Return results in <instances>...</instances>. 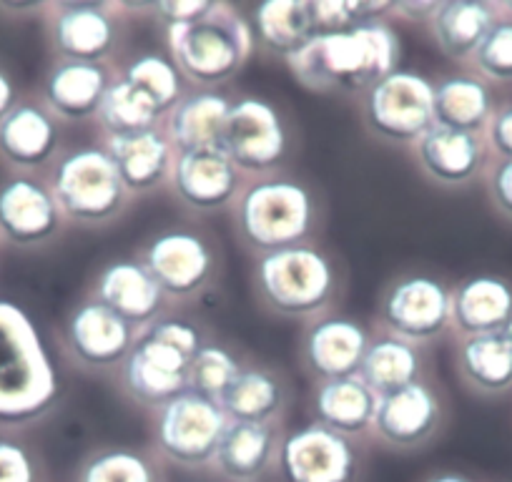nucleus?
I'll return each instance as SVG.
<instances>
[{"mask_svg": "<svg viewBox=\"0 0 512 482\" xmlns=\"http://www.w3.org/2000/svg\"><path fill=\"white\" fill-rule=\"evenodd\" d=\"M437 3H392V11L407 13V18H430Z\"/></svg>", "mask_w": 512, "mask_h": 482, "instance_id": "a18cd8bd", "label": "nucleus"}, {"mask_svg": "<svg viewBox=\"0 0 512 482\" xmlns=\"http://www.w3.org/2000/svg\"><path fill=\"white\" fill-rule=\"evenodd\" d=\"M254 279L262 302L282 317L319 314L332 302L337 289L332 262L312 244L262 254Z\"/></svg>", "mask_w": 512, "mask_h": 482, "instance_id": "0eeeda50", "label": "nucleus"}, {"mask_svg": "<svg viewBox=\"0 0 512 482\" xmlns=\"http://www.w3.org/2000/svg\"><path fill=\"white\" fill-rule=\"evenodd\" d=\"M18 106V88L13 78L0 68V121Z\"/></svg>", "mask_w": 512, "mask_h": 482, "instance_id": "c03bdc74", "label": "nucleus"}, {"mask_svg": "<svg viewBox=\"0 0 512 482\" xmlns=\"http://www.w3.org/2000/svg\"><path fill=\"white\" fill-rule=\"evenodd\" d=\"M440 400L425 382L379 395L372 430L384 445L395 450H415L435 435L440 425Z\"/></svg>", "mask_w": 512, "mask_h": 482, "instance_id": "a211bd4d", "label": "nucleus"}, {"mask_svg": "<svg viewBox=\"0 0 512 482\" xmlns=\"http://www.w3.org/2000/svg\"><path fill=\"white\" fill-rule=\"evenodd\" d=\"M63 214L51 189L33 176L18 174L0 184V241L16 249L43 247L56 239Z\"/></svg>", "mask_w": 512, "mask_h": 482, "instance_id": "ddd939ff", "label": "nucleus"}, {"mask_svg": "<svg viewBox=\"0 0 512 482\" xmlns=\"http://www.w3.org/2000/svg\"><path fill=\"white\" fill-rule=\"evenodd\" d=\"M231 101L219 91L189 93L181 98L166 118V136L176 151L221 149Z\"/></svg>", "mask_w": 512, "mask_h": 482, "instance_id": "393cba45", "label": "nucleus"}, {"mask_svg": "<svg viewBox=\"0 0 512 482\" xmlns=\"http://www.w3.org/2000/svg\"><path fill=\"white\" fill-rule=\"evenodd\" d=\"M379 317L392 337L412 344L430 342L452 324V292L427 274L400 277L382 294Z\"/></svg>", "mask_w": 512, "mask_h": 482, "instance_id": "9d476101", "label": "nucleus"}, {"mask_svg": "<svg viewBox=\"0 0 512 482\" xmlns=\"http://www.w3.org/2000/svg\"><path fill=\"white\" fill-rule=\"evenodd\" d=\"M369 334L357 319L324 317L307 329L302 342V359L309 375L319 382L357 377Z\"/></svg>", "mask_w": 512, "mask_h": 482, "instance_id": "6ab92c4d", "label": "nucleus"}, {"mask_svg": "<svg viewBox=\"0 0 512 482\" xmlns=\"http://www.w3.org/2000/svg\"><path fill=\"white\" fill-rule=\"evenodd\" d=\"M490 113V91L477 78L447 76L435 86V126L477 134Z\"/></svg>", "mask_w": 512, "mask_h": 482, "instance_id": "473e14b6", "label": "nucleus"}, {"mask_svg": "<svg viewBox=\"0 0 512 482\" xmlns=\"http://www.w3.org/2000/svg\"><path fill=\"white\" fill-rule=\"evenodd\" d=\"M96 118L101 121L106 136H123L159 126L161 113L131 83H126L123 78H113L101 106H98Z\"/></svg>", "mask_w": 512, "mask_h": 482, "instance_id": "c9c22d12", "label": "nucleus"}, {"mask_svg": "<svg viewBox=\"0 0 512 482\" xmlns=\"http://www.w3.org/2000/svg\"><path fill=\"white\" fill-rule=\"evenodd\" d=\"M48 189L63 219L86 226L118 219L131 196L103 146H83L63 154L53 164Z\"/></svg>", "mask_w": 512, "mask_h": 482, "instance_id": "423d86ee", "label": "nucleus"}, {"mask_svg": "<svg viewBox=\"0 0 512 482\" xmlns=\"http://www.w3.org/2000/svg\"><path fill=\"white\" fill-rule=\"evenodd\" d=\"M111 83V73L101 63L58 61L46 73L43 101L53 118L83 121V118L96 116Z\"/></svg>", "mask_w": 512, "mask_h": 482, "instance_id": "5701e85b", "label": "nucleus"}, {"mask_svg": "<svg viewBox=\"0 0 512 482\" xmlns=\"http://www.w3.org/2000/svg\"><path fill=\"white\" fill-rule=\"evenodd\" d=\"M512 317V289L497 277H470L452 292V324L465 337L497 332Z\"/></svg>", "mask_w": 512, "mask_h": 482, "instance_id": "bb28decb", "label": "nucleus"}, {"mask_svg": "<svg viewBox=\"0 0 512 482\" xmlns=\"http://www.w3.org/2000/svg\"><path fill=\"white\" fill-rule=\"evenodd\" d=\"M397 61L400 38L382 21L314 36L302 51L287 58L297 81L319 93H367L397 71Z\"/></svg>", "mask_w": 512, "mask_h": 482, "instance_id": "f257e3e1", "label": "nucleus"}, {"mask_svg": "<svg viewBox=\"0 0 512 482\" xmlns=\"http://www.w3.org/2000/svg\"><path fill=\"white\" fill-rule=\"evenodd\" d=\"M314 199L299 181L287 176L256 179L236 196L234 221L251 252L269 254L304 244L314 229Z\"/></svg>", "mask_w": 512, "mask_h": 482, "instance_id": "20e7f679", "label": "nucleus"}, {"mask_svg": "<svg viewBox=\"0 0 512 482\" xmlns=\"http://www.w3.org/2000/svg\"><path fill=\"white\" fill-rule=\"evenodd\" d=\"M93 299L126 319L128 324H134L141 332L159 319L166 294L161 292L144 264L134 262V259H118L96 277Z\"/></svg>", "mask_w": 512, "mask_h": 482, "instance_id": "aec40b11", "label": "nucleus"}, {"mask_svg": "<svg viewBox=\"0 0 512 482\" xmlns=\"http://www.w3.org/2000/svg\"><path fill=\"white\" fill-rule=\"evenodd\" d=\"M251 23H254V28H251V33L256 36L254 41H259L269 53L282 58H292L317 36L307 0H264V3H256Z\"/></svg>", "mask_w": 512, "mask_h": 482, "instance_id": "c85d7f7f", "label": "nucleus"}, {"mask_svg": "<svg viewBox=\"0 0 512 482\" xmlns=\"http://www.w3.org/2000/svg\"><path fill=\"white\" fill-rule=\"evenodd\" d=\"M420 372L422 357L417 344L382 334V337L369 339L362 367H359V380L379 397L420 382Z\"/></svg>", "mask_w": 512, "mask_h": 482, "instance_id": "c756f323", "label": "nucleus"}, {"mask_svg": "<svg viewBox=\"0 0 512 482\" xmlns=\"http://www.w3.org/2000/svg\"><path fill=\"white\" fill-rule=\"evenodd\" d=\"M427 482H472V480H467V477H462V475H435L432 477V480H427Z\"/></svg>", "mask_w": 512, "mask_h": 482, "instance_id": "de8ad7c7", "label": "nucleus"}, {"mask_svg": "<svg viewBox=\"0 0 512 482\" xmlns=\"http://www.w3.org/2000/svg\"><path fill=\"white\" fill-rule=\"evenodd\" d=\"M48 36L63 61L101 63L118 43L116 6L111 3H48Z\"/></svg>", "mask_w": 512, "mask_h": 482, "instance_id": "2eb2a0df", "label": "nucleus"}, {"mask_svg": "<svg viewBox=\"0 0 512 482\" xmlns=\"http://www.w3.org/2000/svg\"><path fill=\"white\" fill-rule=\"evenodd\" d=\"M73 482H166L156 455L134 447H106L81 462Z\"/></svg>", "mask_w": 512, "mask_h": 482, "instance_id": "f704fd0d", "label": "nucleus"}, {"mask_svg": "<svg viewBox=\"0 0 512 482\" xmlns=\"http://www.w3.org/2000/svg\"><path fill=\"white\" fill-rule=\"evenodd\" d=\"M279 435L272 422H229L214 465L231 482H256L277 462Z\"/></svg>", "mask_w": 512, "mask_h": 482, "instance_id": "b1692460", "label": "nucleus"}, {"mask_svg": "<svg viewBox=\"0 0 512 482\" xmlns=\"http://www.w3.org/2000/svg\"><path fill=\"white\" fill-rule=\"evenodd\" d=\"M477 71L495 81H512V23H495L477 51L472 53Z\"/></svg>", "mask_w": 512, "mask_h": 482, "instance_id": "58836bf2", "label": "nucleus"}, {"mask_svg": "<svg viewBox=\"0 0 512 482\" xmlns=\"http://www.w3.org/2000/svg\"><path fill=\"white\" fill-rule=\"evenodd\" d=\"M415 149L420 169L442 186L467 184L482 164V141L467 131L432 126Z\"/></svg>", "mask_w": 512, "mask_h": 482, "instance_id": "a878e982", "label": "nucleus"}, {"mask_svg": "<svg viewBox=\"0 0 512 482\" xmlns=\"http://www.w3.org/2000/svg\"><path fill=\"white\" fill-rule=\"evenodd\" d=\"M123 81L131 83L141 96L149 98L161 116H169L171 108L184 98L181 88V73L174 61L159 53H144L134 58L123 71Z\"/></svg>", "mask_w": 512, "mask_h": 482, "instance_id": "e433bc0d", "label": "nucleus"}, {"mask_svg": "<svg viewBox=\"0 0 512 482\" xmlns=\"http://www.w3.org/2000/svg\"><path fill=\"white\" fill-rule=\"evenodd\" d=\"M51 352L26 309L0 299V425L41 420L58 400Z\"/></svg>", "mask_w": 512, "mask_h": 482, "instance_id": "f03ea898", "label": "nucleus"}, {"mask_svg": "<svg viewBox=\"0 0 512 482\" xmlns=\"http://www.w3.org/2000/svg\"><path fill=\"white\" fill-rule=\"evenodd\" d=\"M430 23L440 51L462 61L477 51L482 38L495 26V16L492 8L480 0H447L437 3Z\"/></svg>", "mask_w": 512, "mask_h": 482, "instance_id": "7c9ffc66", "label": "nucleus"}, {"mask_svg": "<svg viewBox=\"0 0 512 482\" xmlns=\"http://www.w3.org/2000/svg\"><path fill=\"white\" fill-rule=\"evenodd\" d=\"M58 154V126L46 106L18 101V106L0 121V159L11 169L31 174L41 171Z\"/></svg>", "mask_w": 512, "mask_h": 482, "instance_id": "412c9836", "label": "nucleus"}, {"mask_svg": "<svg viewBox=\"0 0 512 482\" xmlns=\"http://www.w3.org/2000/svg\"><path fill=\"white\" fill-rule=\"evenodd\" d=\"M277 465L284 482H357L359 452L352 437L312 422L282 437Z\"/></svg>", "mask_w": 512, "mask_h": 482, "instance_id": "f8f14e48", "label": "nucleus"}, {"mask_svg": "<svg viewBox=\"0 0 512 482\" xmlns=\"http://www.w3.org/2000/svg\"><path fill=\"white\" fill-rule=\"evenodd\" d=\"M284 387L269 370L249 367L236 375L219 400L231 422H272L282 410Z\"/></svg>", "mask_w": 512, "mask_h": 482, "instance_id": "72a5a7b5", "label": "nucleus"}, {"mask_svg": "<svg viewBox=\"0 0 512 482\" xmlns=\"http://www.w3.org/2000/svg\"><path fill=\"white\" fill-rule=\"evenodd\" d=\"M103 149L111 156L128 194H146L171 179L176 149L159 126L136 134L108 136Z\"/></svg>", "mask_w": 512, "mask_h": 482, "instance_id": "4be33fe9", "label": "nucleus"}, {"mask_svg": "<svg viewBox=\"0 0 512 482\" xmlns=\"http://www.w3.org/2000/svg\"><path fill=\"white\" fill-rule=\"evenodd\" d=\"M219 402L186 390L156 410L154 445L164 460L186 470L214 465L216 450L229 427Z\"/></svg>", "mask_w": 512, "mask_h": 482, "instance_id": "6e6552de", "label": "nucleus"}, {"mask_svg": "<svg viewBox=\"0 0 512 482\" xmlns=\"http://www.w3.org/2000/svg\"><path fill=\"white\" fill-rule=\"evenodd\" d=\"M169 53L181 78L211 91L244 68L254 51V33L244 18L236 16L226 3H219L211 16L191 26L171 28Z\"/></svg>", "mask_w": 512, "mask_h": 482, "instance_id": "39448f33", "label": "nucleus"}, {"mask_svg": "<svg viewBox=\"0 0 512 482\" xmlns=\"http://www.w3.org/2000/svg\"><path fill=\"white\" fill-rule=\"evenodd\" d=\"M239 372L241 367L234 359V354L226 352L224 347H216V344H204L196 352V357L191 359L189 390L219 402Z\"/></svg>", "mask_w": 512, "mask_h": 482, "instance_id": "4c0bfd02", "label": "nucleus"}, {"mask_svg": "<svg viewBox=\"0 0 512 482\" xmlns=\"http://www.w3.org/2000/svg\"><path fill=\"white\" fill-rule=\"evenodd\" d=\"M151 11H154L156 21L171 31V28L191 26V23L204 21L206 16L219 8L216 0H164V3H151Z\"/></svg>", "mask_w": 512, "mask_h": 482, "instance_id": "ea45409f", "label": "nucleus"}, {"mask_svg": "<svg viewBox=\"0 0 512 482\" xmlns=\"http://www.w3.org/2000/svg\"><path fill=\"white\" fill-rule=\"evenodd\" d=\"M490 191L495 204L507 216H512V161H502L490 179Z\"/></svg>", "mask_w": 512, "mask_h": 482, "instance_id": "37998d69", "label": "nucleus"}, {"mask_svg": "<svg viewBox=\"0 0 512 482\" xmlns=\"http://www.w3.org/2000/svg\"><path fill=\"white\" fill-rule=\"evenodd\" d=\"M497 334H500V337H502V339H505V342H507V344H510V347H512V317H510V319H507V322H505V324H502V327H500V329H497Z\"/></svg>", "mask_w": 512, "mask_h": 482, "instance_id": "49530a36", "label": "nucleus"}, {"mask_svg": "<svg viewBox=\"0 0 512 482\" xmlns=\"http://www.w3.org/2000/svg\"><path fill=\"white\" fill-rule=\"evenodd\" d=\"M169 184L181 204L194 211L224 209L244 189L241 171L221 149L176 151Z\"/></svg>", "mask_w": 512, "mask_h": 482, "instance_id": "f3484780", "label": "nucleus"}, {"mask_svg": "<svg viewBox=\"0 0 512 482\" xmlns=\"http://www.w3.org/2000/svg\"><path fill=\"white\" fill-rule=\"evenodd\" d=\"M0 482H38L36 460L13 440H0Z\"/></svg>", "mask_w": 512, "mask_h": 482, "instance_id": "a19ab883", "label": "nucleus"}, {"mask_svg": "<svg viewBox=\"0 0 512 482\" xmlns=\"http://www.w3.org/2000/svg\"><path fill=\"white\" fill-rule=\"evenodd\" d=\"M490 141L502 159L512 161V106L502 108V111L492 118Z\"/></svg>", "mask_w": 512, "mask_h": 482, "instance_id": "79ce46f5", "label": "nucleus"}, {"mask_svg": "<svg viewBox=\"0 0 512 482\" xmlns=\"http://www.w3.org/2000/svg\"><path fill=\"white\" fill-rule=\"evenodd\" d=\"M139 329L96 299L78 304L66 322V344L73 359L88 370L121 367L134 349Z\"/></svg>", "mask_w": 512, "mask_h": 482, "instance_id": "dca6fc26", "label": "nucleus"}, {"mask_svg": "<svg viewBox=\"0 0 512 482\" xmlns=\"http://www.w3.org/2000/svg\"><path fill=\"white\" fill-rule=\"evenodd\" d=\"M364 124L390 144H417L435 126V83L415 71L390 73L362 101Z\"/></svg>", "mask_w": 512, "mask_h": 482, "instance_id": "1a4fd4ad", "label": "nucleus"}, {"mask_svg": "<svg viewBox=\"0 0 512 482\" xmlns=\"http://www.w3.org/2000/svg\"><path fill=\"white\" fill-rule=\"evenodd\" d=\"M457 365L467 385L485 395H500L512 387V347L497 332L462 339Z\"/></svg>", "mask_w": 512, "mask_h": 482, "instance_id": "2f4dec72", "label": "nucleus"}, {"mask_svg": "<svg viewBox=\"0 0 512 482\" xmlns=\"http://www.w3.org/2000/svg\"><path fill=\"white\" fill-rule=\"evenodd\" d=\"M166 297L199 294L214 277L216 257L209 241L194 231H164L146 244L139 259Z\"/></svg>", "mask_w": 512, "mask_h": 482, "instance_id": "4468645a", "label": "nucleus"}, {"mask_svg": "<svg viewBox=\"0 0 512 482\" xmlns=\"http://www.w3.org/2000/svg\"><path fill=\"white\" fill-rule=\"evenodd\" d=\"M204 347L194 324L181 319H156L136 337L134 349L121 365L123 390L139 405L164 407L189 390V367Z\"/></svg>", "mask_w": 512, "mask_h": 482, "instance_id": "7ed1b4c3", "label": "nucleus"}, {"mask_svg": "<svg viewBox=\"0 0 512 482\" xmlns=\"http://www.w3.org/2000/svg\"><path fill=\"white\" fill-rule=\"evenodd\" d=\"M221 151L241 174H267L277 169L287 154V129L277 108L254 96L231 101Z\"/></svg>", "mask_w": 512, "mask_h": 482, "instance_id": "9b49d317", "label": "nucleus"}, {"mask_svg": "<svg viewBox=\"0 0 512 482\" xmlns=\"http://www.w3.org/2000/svg\"><path fill=\"white\" fill-rule=\"evenodd\" d=\"M314 415L319 425L339 432V435H362L372 427L377 395L357 377H344V380L319 382L314 392Z\"/></svg>", "mask_w": 512, "mask_h": 482, "instance_id": "cd10ccee", "label": "nucleus"}]
</instances>
